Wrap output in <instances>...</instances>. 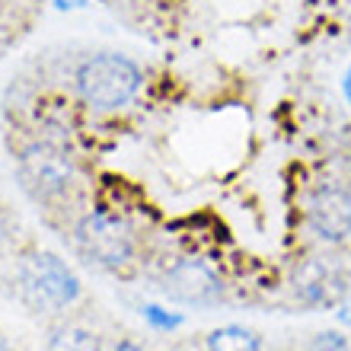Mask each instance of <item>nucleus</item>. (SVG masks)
Wrapping results in <instances>:
<instances>
[{
  "label": "nucleus",
  "mask_w": 351,
  "mask_h": 351,
  "mask_svg": "<svg viewBox=\"0 0 351 351\" xmlns=\"http://www.w3.org/2000/svg\"><path fill=\"white\" fill-rule=\"evenodd\" d=\"M208 351H262V339L243 326H221L208 335Z\"/></svg>",
  "instance_id": "8"
},
{
  "label": "nucleus",
  "mask_w": 351,
  "mask_h": 351,
  "mask_svg": "<svg viewBox=\"0 0 351 351\" xmlns=\"http://www.w3.org/2000/svg\"><path fill=\"white\" fill-rule=\"evenodd\" d=\"M310 227L329 243H345L351 237V195L339 185H319L310 198Z\"/></svg>",
  "instance_id": "6"
},
{
  "label": "nucleus",
  "mask_w": 351,
  "mask_h": 351,
  "mask_svg": "<svg viewBox=\"0 0 351 351\" xmlns=\"http://www.w3.org/2000/svg\"><path fill=\"white\" fill-rule=\"evenodd\" d=\"M313 351H351L345 335H335V332H319L313 339Z\"/></svg>",
  "instance_id": "10"
},
{
  "label": "nucleus",
  "mask_w": 351,
  "mask_h": 351,
  "mask_svg": "<svg viewBox=\"0 0 351 351\" xmlns=\"http://www.w3.org/2000/svg\"><path fill=\"white\" fill-rule=\"evenodd\" d=\"M58 10H80V7H86V0H51Z\"/></svg>",
  "instance_id": "12"
},
{
  "label": "nucleus",
  "mask_w": 351,
  "mask_h": 351,
  "mask_svg": "<svg viewBox=\"0 0 351 351\" xmlns=\"http://www.w3.org/2000/svg\"><path fill=\"white\" fill-rule=\"evenodd\" d=\"M0 351H10V345L3 342V335H0Z\"/></svg>",
  "instance_id": "14"
},
{
  "label": "nucleus",
  "mask_w": 351,
  "mask_h": 351,
  "mask_svg": "<svg viewBox=\"0 0 351 351\" xmlns=\"http://www.w3.org/2000/svg\"><path fill=\"white\" fill-rule=\"evenodd\" d=\"M144 77L141 67L134 61H128L125 55H93L84 64L77 67L74 86L77 96L84 99V106L96 112H119L125 109L134 96H138Z\"/></svg>",
  "instance_id": "1"
},
{
  "label": "nucleus",
  "mask_w": 351,
  "mask_h": 351,
  "mask_svg": "<svg viewBox=\"0 0 351 351\" xmlns=\"http://www.w3.org/2000/svg\"><path fill=\"white\" fill-rule=\"evenodd\" d=\"M16 169L23 176L26 189L36 198H58L74 189L77 182V163L74 157L61 150L51 141L32 138L16 147Z\"/></svg>",
  "instance_id": "2"
},
{
  "label": "nucleus",
  "mask_w": 351,
  "mask_h": 351,
  "mask_svg": "<svg viewBox=\"0 0 351 351\" xmlns=\"http://www.w3.org/2000/svg\"><path fill=\"white\" fill-rule=\"evenodd\" d=\"M45 351H102V339L96 329L80 323H61L51 329Z\"/></svg>",
  "instance_id": "7"
},
{
  "label": "nucleus",
  "mask_w": 351,
  "mask_h": 351,
  "mask_svg": "<svg viewBox=\"0 0 351 351\" xmlns=\"http://www.w3.org/2000/svg\"><path fill=\"white\" fill-rule=\"evenodd\" d=\"M77 246L86 259L109 271H125L134 262V237L119 217L106 211H90L77 223Z\"/></svg>",
  "instance_id": "3"
},
{
  "label": "nucleus",
  "mask_w": 351,
  "mask_h": 351,
  "mask_svg": "<svg viewBox=\"0 0 351 351\" xmlns=\"http://www.w3.org/2000/svg\"><path fill=\"white\" fill-rule=\"evenodd\" d=\"M19 281L26 297L38 306H71L80 297V281L64 262L51 252H32L19 262Z\"/></svg>",
  "instance_id": "4"
},
{
  "label": "nucleus",
  "mask_w": 351,
  "mask_h": 351,
  "mask_svg": "<svg viewBox=\"0 0 351 351\" xmlns=\"http://www.w3.org/2000/svg\"><path fill=\"white\" fill-rule=\"evenodd\" d=\"M160 291L176 304H195V306H211L223 297L221 278L214 275L202 259H179L163 275Z\"/></svg>",
  "instance_id": "5"
},
{
  "label": "nucleus",
  "mask_w": 351,
  "mask_h": 351,
  "mask_svg": "<svg viewBox=\"0 0 351 351\" xmlns=\"http://www.w3.org/2000/svg\"><path fill=\"white\" fill-rule=\"evenodd\" d=\"M141 316H144L154 329H160V332H169L176 326H182V316L169 313V310H163V306H157V304H144L141 306Z\"/></svg>",
  "instance_id": "9"
},
{
  "label": "nucleus",
  "mask_w": 351,
  "mask_h": 351,
  "mask_svg": "<svg viewBox=\"0 0 351 351\" xmlns=\"http://www.w3.org/2000/svg\"><path fill=\"white\" fill-rule=\"evenodd\" d=\"M115 351H150L147 345H141V342H134V339H121L119 345H115Z\"/></svg>",
  "instance_id": "11"
},
{
  "label": "nucleus",
  "mask_w": 351,
  "mask_h": 351,
  "mask_svg": "<svg viewBox=\"0 0 351 351\" xmlns=\"http://www.w3.org/2000/svg\"><path fill=\"white\" fill-rule=\"evenodd\" d=\"M342 93H345V99H348V106H351V64H348V71H345V80H342Z\"/></svg>",
  "instance_id": "13"
}]
</instances>
